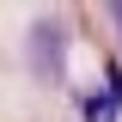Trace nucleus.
<instances>
[{
  "label": "nucleus",
  "instance_id": "obj_1",
  "mask_svg": "<svg viewBox=\"0 0 122 122\" xmlns=\"http://www.w3.org/2000/svg\"><path fill=\"white\" fill-rule=\"evenodd\" d=\"M25 67H30L37 86L67 92V30H61L55 18H37V25H30V37H25Z\"/></svg>",
  "mask_w": 122,
  "mask_h": 122
},
{
  "label": "nucleus",
  "instance_id": "obj_2",
  "mask_svg": "<svg viewBox=\"0 0 122 122\" xmlns=\"http://www.w3.org/2000/svg\"><path fill=\"white\" fill-rule=\"evenodd\" d=\"M79 116L86 122H122V110H116V98L98 86V92H79Z\"/></svg>",
  "mask_w": 122,
  "mask_h": 122
},
{
  "label": "nucleus",
  "instance_id": "obj_3",
  "mask_svg": "<svg viewBox=\"0 0 122 122\" xmlns=\"http://www.w3.org/2000/svg\"><path fill=\"white\" fill-rule=\"evenodd\" d=\"M104 92L116 98V110H122V61L116 55H104Z\"/></svg>",
  "mask_w": 122,
  "mask_h": 122
},
{
  "label": "nucleus",
  "instance_id": "obj_4",
  "mask_svg": "<svg viewBox=\"0 0 122 122\" xmlns=\"http://www.w3.org/2000/svg\"><path fill=\"white\" fill-rule=\"evenodd\" d=\"M104 25L116 30V43H122V0H116V6H104Z\"/></svg>",
  "mask_w": 122,
  "mask_h": 122
}]
</instances>
